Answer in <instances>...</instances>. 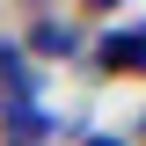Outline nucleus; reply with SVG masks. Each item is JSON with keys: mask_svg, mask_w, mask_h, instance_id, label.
<instances>
[{"mask_svg": "<svg viewBox=\"0 0 146 146\" xmlns=\"http://www.w3.org/2000/svg\"><path fill=\"white\" fill-rule=\"evenodd\" d=\"M44 131H58V124L36 102H0V139H7V146H36Z\"/></svg>", "mask_w": 146, "mask_h": 146, "instance_id": "f03ea898", "label": "nucleus"}, {"mask_svg": "<svg viewBox=\"0 0 146 146\" xmlns=\"http://www.w3.org/2000/svg\"><path fill=\"white\" fill-rule=\"evenodd\" d=\"M0 95H7V102H36V73L22 66L15 44H0Z\"/></svg>", "mask_w": 146, "mask_h": 146, "instance_id": "7ed1b4c3", "label": "nucleus"}, {"mask_svg": "<svg viewBox=\"0 0 146 146\" xmlns=\"http://www.w3.org/2000/svg\"><path fill=\"white\" fill-rule=\"evenodd\" d=\"M29 51L66 58V51H80V29H73V22H29Z\"/></svg>", "mask_w": 146, "mask_h": 146, "instance_id": "20e7f679", "label": "nucleus"}, {"mask_svg": "<svg viewBox=\"0 0 146 146\" xmlns=\"http://www.w3.org/2000/svg\"><path fill=\"white\" fill-rule=\"evenodd\" d=\"M95 66L102 73H146V22L139 29H110L102 44H95Z\"/></svg>", "mask_w": 146, "mask_h": 146, "instance_id": "f257e3e1", "label": "nucleus"}, {"mask_svg": "<svg viewBox=\"0 0 146 146\" xmlns=\"http://www.w3.org/2000/svg\"><path fill=\"white\" fill-rule=\"evenodd\" d=\"M80 146H124V139H110V131H88V139H80Z\"/></svg>", "mask_w": 146, "mask_h": 146, "instance_id": "39448f33", "label": "nucleus"}]
</instances>
